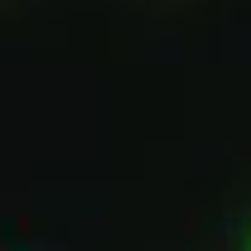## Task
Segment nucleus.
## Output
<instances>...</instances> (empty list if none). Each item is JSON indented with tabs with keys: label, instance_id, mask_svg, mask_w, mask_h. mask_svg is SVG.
<instances>
[{
	"label": "nucleus",
	"instance_id": "obj_1",
	"mask_svg": "<svg viewBox=\"0 0 251 251\" xmlns=\"http://www.w3.org/2000/svg\"><path fill=\"white\" fill-rule=\"evenodd\" d=\"M247 251H251V242H247Z\"/></svg>",
	"mask_w": 251,
	"mask_h": 251
}]
</instances>
